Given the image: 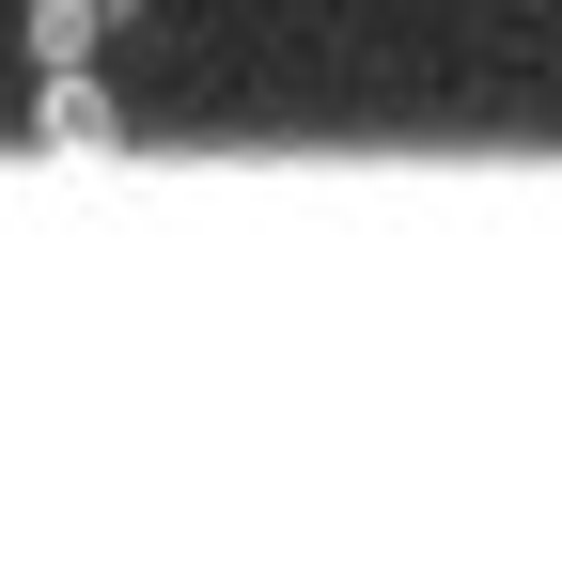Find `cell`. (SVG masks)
Masks as SVG:
<instances>
[{
  "label": "cell",
  "instance_id": "cell-1",
  "mask_svg": "<svg viewBox=\"0 0 562 562\" xmlns=\"http://www.w3.org/2000/svg\"><path fill=\"white\" fill-rule=\"evenodd\" d=\"M32 140H47V157H125V110L79 79V63H47V110H32Z\"/></svg>",
  "mask_w": 562,
  "mask_h": 562
},
{
  "label": "cell",
  "instance_id": "cell-2",
  "mask_svg": "<svg viewBox=\"0 0 562 562\" xmlns=\"http://www.w3.org/2000/svg\"><path fill=\"white\" fill-rule=\"evenodd\" d=\"M32 63H94V16H79V0H32Z\"/></svg>",
  "mask_w": 562,
  "mask_h": 562
},
{
  "label": "cell",
  "instance_id": "cell-3",
  "mask_svg": "<svg viewBox=\"0 0 562 562\" xmlns=\"http://www.w3.org/2000/svg\"><path fill=\"white\" fill-rule=\"evenodd\" d=\"M79 16H140V0H79Z\"/></svg>",
  "mask_w": 562,
  "mask_h": 562
}]
</instances>
